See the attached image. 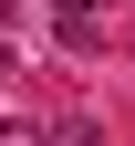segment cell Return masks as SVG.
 <instances>
[{"label": "cell", "instance_id": "6da1fadb", "mask_svg": "<svg viewBox=\"0 0 135 146\" xmlns=\"http://www.w3.org/2000/svg\"><path fill=\"white\" fill-rule=\"evenodd\" d=\"M21 136L31 146H104V115H94V104H42Z\"/></svg>", "mask_w": 135, "mask_h": 146}, {"label": "cell", "instance_id": "7a4b0ae2", "mask_svg": "<svg viewBox=\"0 0 135 146\" xmlns=\"http://www.w3.org/2000/svg\"><path fill=\"white\" fill-rule=\"evenodd\" d=\"M52 31H63V52H94L104 42V0H52Z\"/></svg>", "mask_w": 135, "mask_h": 146}]
</instances>
